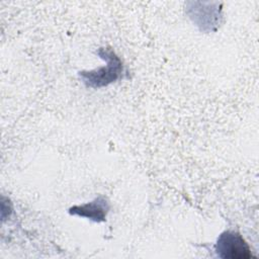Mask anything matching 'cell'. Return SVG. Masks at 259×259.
I'll list each match as a JSON object with an SVG mask.
<instances>
[{
	"mask_svg": "<svg viewBox=\"0 0 259 259\" xmlns=\"http://www.w3.org/2000/svg\"><path fill=\"white\" fill-rule=\"evenodd\" d=\"M109 209L107 200L103 196L95 198L93 201L83 205H75L69 209L71 214L88 218L94 222H103Z\"/></svg>",
	"mask_w": 259,
	"mask_h": 259,
	"instance_id": "3957f363",
	"label": "cell"
},
{
	"mask_svg": "<svg viewBox=\"0 0 259 259\" xmlns=\"http://www.w3.org/2000/svg\"><path fill=\"white\" fill-rule=\"evenodd\" d=\"M98 55L106 60L107 65L105 67L98 68L93 71H82L79 72V76L83 83L92 88H99L114 82L120 75L122 71V65L119 58L115 53L108 48H100Z\"/></svg>",
	"mask_w": 259,
	"mask_h": 259,
	"instance_id": "6da1fadb",
	"label": "cell"
},
{
	"mask_svg": "<svg viewBox=\"0 0 259 259\" xmlns=\"http://www.w3.org/2000/svg\"><path fill=\"white\" fill-rule=\"evenodd\" d=\"M215 252L219 257L225 259H249L251 250L243 237L232 231H226L220 235L215 244Z\"/></svg>",
	"mask_w": 259,
	"mask_h": 259,
	"instance_id": "7a4b0ae2",
	"label": "cell"
}]
</instances>
